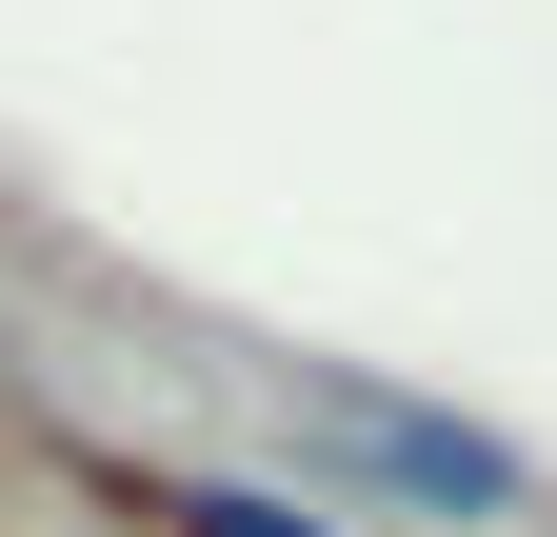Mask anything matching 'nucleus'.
Returning a JSON list of instances; mask_svg holds the SVG:
<instances>
[{
  "label": "nucleus",
  "mask_w": 557,
  "mask_h": 537,
  "mask_svg": "<svg viewBox=\"0 0 557 537\" xmlns=\"http://www.w3.org/2000/svg\"><path fill=\"white\" fill-rule=\"evenodd\" d=\"M180 537H338V517H319V498H259V478H199Z\"/></svg>",
  "instance_id": "nucleus-2"
},
{
  "label": "nucleus",
  "mask_w": 557,
  "mask_h": 537,
  "mask_svg": "<svg viewBox=\"0 0 557 537\" xmlns=\"http://www.w3.org/2000/svg\"><path fill=\"white\" fill-rule=\"evenodd\" d=\"M278 438H299L338 498H398V517H458V537H498L537 498L518 438H478V419H438V398H398V378H319V359H278Z\"/></svg>",
  "instance_id": "nucleus-1"
}]
</instances>
